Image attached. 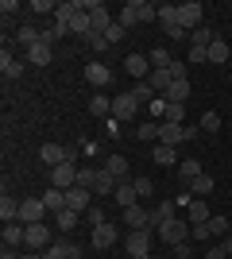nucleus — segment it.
Wrapping results in <instances>:
<instances>
[{
	"mask_svg": "<svg viewBox=\"0 0 232 259\" xmlns=\"http://www.w3.org/2000/svg\"><path fill=\"white\" fill-rule=\"evenodd\" d=\"M112 197H116V201H120L124 209H128V205H135V197H140V194H135V182H120Z\"/></svg>",
	"mask_w": 232,
	"mask_h": 259,
	"instance_id": "nucleus-30",
	"label": "nucleus"
},
{
	"mask_svg": "<svg viewBox=\"0 0 232 259\" xmlns=\"http://www.w3.org/2000/svg\"><path fill=\"white\" fill-rule=\"evenodd\" d=\"M198 136V128H186V124H163L159 120V143L163 147H178L182 140H194Z\"/></svg>",
	"mask_w": 232,
	"mask_h": 259,
	"instance_id": "nucleus-1",
	"label": "nucleus"
},
{
	"mask_svg": "<svg viewBox=\"0 0 232 259\" xmlns=\"http://www.w3.org/2000/svg\"><path fill=\"white\" fill-rule=\"evenodd\" d=\"M89 201H93V190H85V186H74V190H66V209H74V213H85Z\"/></svg>",
	"mask_w": 232,
	"mask_h": 259,
	"instance_id": "nucleus-12",
	"label": "nucleus"
},
{
	"mask_svg": "<svg viewBox=\"0 0 232 259\" xmlns=\"http://www.w3.org/2000/svg\"><path fill=\"white\" fill-rule=\"evenodd\" d=\"M43 205L51 209V213H62V209H66V190H58V186H51V190L43 194Z\"/></svg>",
	"mask_w": 232,
	"mask_h": 259,
	"instance_id": "nucleus-20",
	"label": "nucleus"
},
{
	"mask_svg": "<svg viewBox=\"0 0 232 259\" xmlns=\"http://www.w3.org/2000/svg\"><path fill=\"white\" fill-rule=\"evenodd\" d=\"M85 217H89V225H93V228H97V225H105V213H101V209H93V205L85 209Z\"/></svg>",
	"mask_w": 232,
	"mask_h": 259,
	"instance_id": "nucleus-53",
	"label": "nucleus"
},
{
	"mask_svg": "<svg viewBox=\"0 0 232 259\" xmlns=\"http://www.w3.org/2000/svg\"><path fill=\"white\" fill-rule=\"evenodd\" d=\"M51 186H58V190H74V186H77V166H74V162L51 166Z\"/></svg>",
	"mask_w": 232,
	"mask_h": 259,
	"instance_id": "nucleus-8",
	"label": "nucleus"
},
{
	"mask_svg": "<svg viewBox=\"0 0 232 259\" xmlns=\"http://www.w3.org/2000/svg\"><path fill=\"white\" fill-rule=\"evenodd\" d=\"M201 132H221V116H217V112H205V116H201Z\"/></svg>",
	"mask_w": 232,
	"mask_h": 259,
	"instance_id": "nucleus-48",
	"label": "nucleus"
},
{
	"mask_svg": "<svg viewBox=\"0 0 232 259\" xmlns=\"http://www.w3.org/2000/svg\"><path fill=\"white\" fill-rule=\"evenodd\" d=\"M205 228H209V236H221L224 228H228V217H209V221H205Z\"/></svg>",
	"mask_w": 232,
	"mask_h": 259,
	"instance_id": "nucleus-43",
	"label": "nucleus"
},
{
	"mask_svg": "<svg viewBox=\"0 0 232 259\" xmlns=\"http://www.w3.org/2000/svg\"><path fill=\"white\" fill-rule=\"evenodd\" d=\"M27 58H31L35 66H51V58H55V51H51V43H47V39H39V43H35L31 51H27Z\"/></svg>",
	"mask_w": 232,
	"mask_h": 259,
	"instance_id": "nucleus-19",
	"label": "nucleus"
},
{
	"mask_svg": "<svg viewBox=\"0 0 232 259\" xmlns=\"http://www.w3.org/2000/svg\"><path fill=\"white\" fill-rule=\"evenodd\" d=\"M163 108H166V97H155V101H151V112H155V120H163Z\"/></svg>",
	"mask_w": 232,
	"mask_h": 259,
	"instance_id": "nucleus-54",
	"label": "nucleus"
},
{
	"mask_svg": "<svg viewBox=\"0 0 232 259\" xmlns=\"http://www.w3.org/2000/svg\"><path fill=\"white\" fill-rule=\"evenodd\" d=\"M124 228H128V232L151 228V213H147V209H140V205H128V209H124Z\"/></svg>",
	"mask_w": 232,
	"mask_h": 259,
	"instance_id": "nucleus-10",
	"label": "nucleus"
},
{
	"mask_svg": "<svg viewBox=\"0 0 232 259\" xmlns=\"http://www.w3.org/2000/svg\"><path fill=\"white\" fill-rule=\"evenodd\" d=\"M124 66H128V74L140 77V81H147V77H151V58H147V54H128V58H124Z\"/></svg>",
	"mask_w": 232,
	"mask_h": 259,
	"instance_id": "nucleus-13",
	"label": "nucleus"
},
{
	"mask_svg": "<svg viewBox=\"0 0 232 259\" xmlns=\"http://www.w3.org/2000/svg\"><path fill=\"white\" fill-rule=\"evenodd\" d=\"M213 39H217V35H213V27H198V31H190V47H205V51H209Z\"/></svg>",
	"mask_w": 232,
	"mask_h": 259,
	"instance_id": "nucleus-34",
	"label": "nucleus"
},
{
	"mask_svg": "<svg viewBox=\"0 0 232 259\" xmlns=\"http://www.w3.org/2000/svg\"><path fill=\"white\" fill-rule=\"evenodd\" d=\"M66 259H81V251H77L74 244H70V255H66Z\"/></svg>",
	"mask_w": 232,
	"mask_h": 259,
	"instance_id": "nucleus-57",
	"label": "nucleus"
},
{
	"mask_svg": "<svg viewBox=\"0 0 232 259\" xmlns=\"http://www.w3.org/2000/svg\"><path fill=\"white\" fill-rule=\"evenodd\" d=\"M198 174H205L201 170V162H194V159H186V162H178V178H182V182H194V178H198Z\"/></svg>",
	"mask_w": 232,
	"mask_h": 259,
	"instance_id": "nucleus-31",
	"label": "nucleus"
},
{
	"mask_svg": "<svg viewBox=\"0 0 232 259\" xmlns=\"http://www.w3.org/2000/svg\"><path fill=\"white\" fill-rule=\"evenodd\" d=\"M147 81H151V89L159 93V97H166V89L174 85V74H170V70H151V77H147Z\"/></svg>",
	"mask_w": 232,
	"mask_h": 259,
	"instance_id": "nucleus-18",
	"label": "nucleus"
},
{
	"mask_svg": "<svg viewBox=\"0 0 232 259\" xmlns=\"http://www.w3.org/2000/svg\"><path fill=\"white\" fill-rule=\"evenodd\" d=\"M116 236H120V232H116V225H109V221H105V225L93 228V248H97V251L112 248V244H116Z\"/></svg>",
	"mask_w": 232,
	"mask_h": 259,
	"instance_id": "nucleus-14",
	"label": "nucleus"
},
{
	"mask_svg": "<svg viewBox=\"0 0 232 259\" xmlns=\"http://www.w3.org/2000/svg\"><path fill=\"white\" fill-rule=\"evenodd\" d=\"M23 259H43V255H39V251H31V255H23Z\"/></svg>",
	"mask_w": 232,
	"mask_h": 259,
	"instance_id": "nucleus-58",
	"label": "nucleus"
},
{
	"mask_svg": "<svg viewBox=\"0 0 232 259\" xmlns=\"http://www.w3.org/2000/svg\"><path fill=\"white\" fill-rule=\"evenodd\" d=\"M124 35H128V31H124V27H120V23H112V27H109V31H105V43H124Z\"/></svg>",
	"mask_w": 232,
	"mask_h": 259,
	"instance_id": "nucleus-49",
	"label": "nucleus"
},
{
	"mask_svg": "<svg viewBox=\"0 0 232 259\" xmlns=\"http://www.w3.org/2000/svg\"><path fill=\"white\" fill-rule=\"evenodd\" d=\"M155 232H159V236H163V244H170V248H178V244H186V236H190V225L186 221H166V225H159L155 228Z\"/></svg>",
	"mask_w": 232,
	"mask_h": 259,
	"instance_id": "nucleus-3",
	"label": "nucleus"
},
{
	"mask_svg": "<svg viewBox=\"0 0 232 259\" xmlns=\"http://www.w3.org/2000/svg\"><path fill=\"white\" fill-rule=\"evenodd\" d=\"M205 8H201L198 0H186V4H178V23L186 27V31H198V27H205Z\"/></svg>",
	"mask_w": 232,
	"mask_h": 259,
	"instance_id": "nucleus-2",
	"label": "nucleus"
},
{
	"mask_svg": "<svg viewBox=\"0 0 232 259\" xmlns=\"http://www.w3.org/2000/svg\"><path fill=\"white\" fill-rule=\"evenodd\" d=\"M39 39H43V31H35V27H20V31H16V43H23L27 51H31Z\"/></svg>",
	"mask_w": 232,
	"mask_h": 259,
	"instance_id": "nucleus-36",
	"label": "nucleus"
},
{
	"mask_svg": "<svg viewBox=\"0 0 232 259\" xmlns=\"http://www.w3.org/2000/svg\"><path fill=\"white\" fill-rule=\"evenodd\" d=\"M81 43H85V47H93V51H109V43H105V35H101V31H89L85 39H81Z\"/></svg>",
	"mask_w": 232,
	"mask_h": 259,
	"instance_id": "nucleus-45",
	"label": "nucleus"
},
{
	"mask_svg": "<svg viewBox=\"0 0 232 259\" xmlns=\"http://www.w3.org/2000/svg\"><path fill=\"white\" fill-rule=\"evenodd\" d=\"M166 101H174V105H186V101H190V77H182V81H174V85L166 89Z\"/></svg>",
	"mask_w": 232,
	"mask_h": 259,
	"instance_id": "nucleus-27",
	"label": "nucleus"
},
{
	"mask_svg": "<svg viewBox=\"0 0 232 259\" xmlns=\"http://www.w3.org/2000/svg\"><path fill=\"white\" fill-rule=\"evenodd\" d=\"M85 81H89V85H93V89L101 93V89H105V85L112 81V70H109L105 62H89V66H85Z\"/></svg>",
	"mask_w": 232,
	"mask_h": 259,
	"instance_id": "nucleus-9",
	"label": "nucleus"
},
{
	"mask_svg": "<svg viewBox=\"0 0 232 259\" xmlns=\"http://www.w3.org/2000/svg\"><path fill=\"white\" fill-rule=\"evenodd\" d=\"M135 194H140V197H151L155 194V182H151V178H135Z\"/></svg>",
	"mask_w": 232,
	"mask_h": 259,
	"instance_id": "nucleus-50",
	"label": "nucleus"
},
{
	"mask_svg": "<svg viewBox=\"0 0 232 259\" xmlns=\"http://www.w3.org/2000/svg\"><path fill=\"white\" fill-rule=\"evenodd\" d=\"M105 170H109L112 178H116V182H128V159H124V155H109Z\"/></svg>",
	"mask_w": 232,
	"mask_h": 259,
	"instance_id": "nucleus-21",
	"label": "nucleus"
},
{
	"mask_svg": "<svg viewBox=\"0 0 232 259\" xmlns=\"http://www.w3.org/2000/svg\"><path fill=\"white\" fill-rule=\"evenodd\" d=\"M0 221H4V225H12V221H20V201H16V197H0Z\"/></svg>",
	"mask_w": 232,
	"mask_h": 259,
	"instance_id": "nucleus-23",
	"label": "nucleus"
},
{
	"mask_svg": "<svg viewBox=\"0 0 232 259\" xmlns=\"http://www.w3.org/2000/svg\"><path fill=\"white\" fill-rule=\"evenodd\" d=\"M190 259H194V255H190Z\"/></svg>",
	"mask_w": 232,
	"mask_h": 259,
	"instance_id": "nucleus-60",
	"label": "nucleus"
},
{
	"mask_svg": "<svg viewBox=\"0 0 232 259\" xmlns=\"http://www.w3.org/2000/svg\"><path fill=\"white\" fill-rule=\"evenodd\" d=\"M116 23H120L124 31H132V27H135V23H140V20H135V12L128 8V4H124V12H120V16H116Z\"/></svg>",
	"mask_w": 232,
	"mask_h": 259,
	"instance_id": "nucleus-44",
	"label": "nucleus"
},
{
	"mask_svg": "<svg viewBox=\"0 0 232 259\" xmlns=\"http://www.w3.org/2000/svg\"><path fill=\"white\" fill-rule=\"evenodd\" d=\"M66 35H70V27H66V23H51V27H47V31H43V39H47V43H55V39H66Z\"/></svg>",
	"mask_w": 232,
	"mask_h": 259,
	"instance_id": "nucleus-41",
	"label": "nucleus"
},
{
	"mask_svg": "<svg viewBox=\"0 0 232 259\" xmlns=\"http://www.w3.org/2000/svg\"><path fill=\"white\" fill-rule=\"evenodd\" d=\"M128 93H132V97L140 101V105H151V101L159 97V93H155V89H151V81H135V85L128 89Z\"/></svg>",
	"mask_w": 232,
	"mask_h": 259,
	"instance_id": "nucleus-29",
	"label": "nucleus"
},
{
	"mask_svg": "<svg viewBox=\"0 0 232 259\" xmlns=\"http://www.w3.org/2000/svg\"><path fill=\"white\" fill-rule=\"evenodd\" d=\"M128 8L135 12V20H140V23L159 20V8H155V4H147V0H128Z\"/></svg>",
	"mask_w": 232,
	"mask_h": 259,
	"instance_id": "nucleus-17",
	"label": "nucleus"
},
{
	"mask_svg": "<svg viewBox=\"0 0 232 259\" xmlns=\"http://www.w3.org/2000/svg\"><path fill=\"white\" fill-rule=\"evenodd\" d=\"M159 23H163V27H174L178 23V4H159Z\"/></svg>",
	"mask_w": 232,
	"mask_h": 259,
	"instance_id": "nucleus-38",
	"label": "nucleus"
},
{
	"mask_svg": "<svg viewBox=\"0 0 232 259\" xmlns=\"http://www.w3.org/2000/svg\"><path fill=\"white\" fill-rule=\"evenodd\" d=\"M66 255H70V244H51L43 251V259H66Z\"/></svg>",
	"mask_w": 232,
	"mask_h": 259,
	"instance_id": "nucleus-47",
	"label": "nucleus"
},
{
	"mask_svg": "<svg viewBox=\"0 0 232 259\" xmlns=\"http://www.w3.org/2000/svg\"><path fill=\"white\" fill-rule=\"evenodd\" d=\"M135 140H159V120H147V124H140V128H135Z\"/></svg>",
	"mask_w": 232,
	"mask_h": 259,
	"instance_id": "nucleus-39",
	"label": "nucleus"
},
{
	"mask_svg": "<svg viewBox=\"0 0 232 259\" xmlns=\"http://www.w3.org/2000/svg\"><path fill=\"white\" fill-rule=\"evenodd\" d=\"M39 159H43L47 166H62V162H74V151L62 147V143H43V147H39Z\"/></svg>",
	"mask_w": 232,
	"mask_h": 259,
	"instance_id": "nucleus-7",
	"label": "nucleus"
},
{
	"mask_svg": "<svg viewBox=\"0 0 232 259\" xmlns=\"http://www.w3.org/2000/svg\"><path fill=\"white\" fill-rule=\"evenodd\" d=\"M213 194V178L209 174H198L194 182H190V197H209Z\"/></svg>",
	"mask_w": 232,
	"mask_h": 259,
	"instance_id": "nucleus-28",
	"label": "nucleus"
},
{
	"mask_svg": "<svg viewBox=\"0 0 232 259\" xmlns=\"http://www.w3.org/2000/svg\"><path fill=\"white\" fill-rule=\"evenodd\" d=\"M58 217V228H77V213L74 209H62V213H55Z\"/></svg>",
	"mask_w": 232,
	"mask_h": 259,
	"instance_id": "nucleus-46",
	"label": "nucleus"
},
{
	"mask_svg": "<svg viewBox=\"0 0 232 259\" xmlns=\"http://www.w3.org/2000/svg\"><path fill=\"white\" fill-rule=\"evenodd\" d=\"M144 259H151V255H144Z\"/></svg>",
	"mask_w": 232,
	"mask_h": 259,
	"instance_id": "nucleus-59",
	"label": "nucleus"
},
{
	"mask_svg": "<svg viewBox=\"0 0 232 259\" xmlns=\"http://www.w3.org/2000/svg\"><path fill=\"white\" fill-rule=\"evenodd\" d=\"M23 232H27V225H20V221L4 225V248H16V244H23Z\"/></svg>",
	"mask_w": 232,
	"mask_h": 259,
	"instance_id": "nucleus-26",
	"label": "nucleus"
},
{
	"mask_svg": "<svg viewBox=\"0 0 232 259\" xmlns=\"http://www.w3.org/2000/svg\"><path fill=\"white\" fill-rule=\"evenodd\" d=\"M155 162H159V166H174L178 162L174 147H163V143H159V147H155Z\"/></svg>",
	"mask_w": 232,
	"mask_h": 259,
	"instance_id": "nucleus-40",
	"label": "nucleus"
},
{
	"mask_svg": "<svg viewBox=\"0 0 232 259\" xmlns=\"http://www.w3.org/2000/svg\"><path fill=\"white\" fill-rule=\"evenodd\" d=\"M209 221V205L205 197H190V225H205Z\"/></svg>",
	"mask_w": 232,
	"mask_h": 259,
	"instance_id": "nucleus-22",
	"label": "nucleus"
},
{
	"mask_svg": "<svg viewBox=\"0 0 232 259\" xmlns=\"http://www.w3.org/2000/svg\"><path fill=\"white\" fill-rule=\"evenodd\" d=\"M0 74L8 77V81H12V77H20L23 74V62H20V58H12V54L4 51V54H0Z\"/></svg>",
	"mask_w": 232,
	"mask_h": 259,
	"instance_id": "nucleus-24",
	"label": "nucleus"
},
{
	"mask_svg": "<svg viewBox=\"0 0 232 259\" xmlns=\"http://www.w3.org/2000/svg\"><path fill=\"white\" fill-rule=\"evenodd\" d=\"M166 221H174V201H163V205L151 213V225H166Z\"/></svg>",
	"mask_w": 232,
	"mask_h": 259,
	"instance_id": "nucleus-37",
	"label": "nucleus"
},
{
	"mask_svg": "<svg viewBox=\"0 0 232 259\" xmlns=\"http://www.w3.org/2000/svg\"><path fill=\"white\" fill-rule=\"evenodd\" d=\"M51 209L43 205V197H23L20 201V225H39Z\"/></svg>",
	"mask_w": 232,
	"mask_h": 259,
	"instance_id": "nucleus-4",
	"label": "nucleus"
},
{
	"mask_svg": "<svg viewBox=\"0 0 232 259\" xmlns=\"http://www.w3.org/2000/svg\"><path fill=\"white\" fill-rule=\"evenodd\" d=\"M93 182H97V170H89V166H77V186L93 190Z\"/></svg>",
	"mask_w": 232,
	"mask_h": 259,
	"instance_id": "nucleus-42",
	"label": "nucleus"
},
{
	"mask_svg": "<svg viewBox=\"0 0 232 259\" xmlns=\"http://www.w3.org/2000/svg\"><path fill=\"white\" fill-rule=\"evenodd\" d=\"M89 116H112V101L105 93H93L89 97Z\"/></svg>",
	"mask_w": 232,
	"mask_h": 259,
	"instance_id": "nucleus-25",
	"label": "nucleus"
},
{
	"mask_svg": "<svg viewBox=\"0 0 232 259\" xmlns=\"http://www.w3.org/2000/svg\"><path fill=\"white\" fill-rule=\"evenodd\" d=\"M224 255H228V251H224V244H217V248H209L201 259H224Z\"/></svg>",
	"mask_w": 232,
	"mask_h": 259,
	"instance_id": "nucleus-55",
	"label": "nucleus"
},
{
	"mask_svg": "<svg viewBox=\"0 0 232 259\" xmlns=\"http://www.w3.org/2000/svg\"><path fill=\"white\" fill-rule=\"evenodd\" d=\"M228 43H224V39H213V47H209V62H217V66H224L228 62Z\"/></svg>",
	"mask_w": 232,
	"mask_h": 259,
	"instance_id": "nucleus-35",
	"label": "nucleus"
},
{
	"mask_svg": "<svg viewBox=\"0 0 232 259\" xmlns=\"http://www.w3.org/2000/svg\"><path fill=\"white\" fill-rule=\"evenodd\" d=\"M151 236H155V228H140V232H128V255H132V259L151 255Z\"/></svg>",
	"mask_w": 232,
	"mask_h": 259,
	"instance_id": "nucleus-5",
	"label": "nucleus"
},
{
	"mask_svg": "<svg viewBox=\"0 0 232 259\" xmlns=\"http://www.w3.org/2000/svg\"><path fill=\"white\" fill-rule=\"evenodd\" d=\"M31 8L39 12V16H47V12H51V16H55V12H58V4H55V0H35Z\"/></svg>",
	"mask_w": 232,
	"mask_h": 259,
	"instance_id": "nucleus-52",
	"label": "nucleus"
},
{
	"mask_svg": "<svg viewBox=\"0 0 232 259\" xmlns=\"http://www.w3.org/2000/svg\"><path fill=\"white\" fill-rule=\"evenodd\" d=\"M198 62H209V51L205 47H190V66H198Z\"/></svg>",
	"mask_w": 232,
	"mask_h": 259,
	"instance_id": "nucleus-51",
	"label": "nucleus"
},
{
	"mask_svg": "<svg viewBox=\"0 0 232 259\" xmlns=\"http://www.w3.org/2000/svg\"><path fill=\"white\" fill-rule=\"evenodd\" d=\"M116 186H120V182L101 166V170H97V182H93V194H97V197H109V194H116Z\"/></svg>",
	"mask_w": 232,
	"mask_h": 259,
	"instance_id": "nucleus-16",
	"label": "nucleus"
},
{
	"mask_svg": "<svg viewBox=\"0 0 232 259\" xmlns=\"http://www.w3.org/2000/svg\"><path fill=\"white\" fill-rule=\"evenodd\" d=\"M135 108H140V101L132 93H120V97H112V120H132Z\"/></svg>",
	"mask_w": 232,
	"mask_h": 259,
	"instance_id": "nucleus-11",
	"label": "nucleus"
},
{
	"mask_svg": "<svg viewBox=\"0 0 232 259\" xmlns=\"http://www.w3.org/2000/svg\"><path fill=\"white\" fill-rule=\"evenodd\" d=\"M0 259H23V255H16L12 248H4V251H0Z\"/></svg>",
	"mask_w": 232,
	"mask_h": 259,
	"instance_id": "nucleus-56",
	"label": "nucleus"
},
{
	"mask_svg": "<svg viewBox=\"0 0 232 259\" xmlns=\"http://www.w3.org/2000/svg\"><path fill=\"white\" fill-rule=\"evenodd\" d=\"M182 120H186V105L166 101V108H163V124H182Z\"/></svg>",
	"mask_w": 232,
	"mask_h": 259,
	"instance_id": "nucleus-32",
	"label": "nucleus"
},
{
	"mask_svg": "<svg viewBox=\"0 0 232 259\" xmlns=\"http://www.w3.org/2000/svg\"><path fill=\"white\" fill-rule=\"evenodd\" d=\"M23 244H27L31 251H47V248H51V228H47L43 221H39V225H27V232H23Z\"/></svg>",
	"mask_w": 232,
	"mask_h": 259,
	"instance_id": "nucleus-6",
	"label": "nucleus"
},
{
	"mask_svg": "<svg viewBox=\"0 0 232 259\" xmlns=\"http://www.w3.org/2000/svg\"><path fill=\"white\" fill-rule=\"evenodd\" d=\"M147 58H151V66H155V70H170V66H174V58H170V51H166V47H155V51L147 54Z\"/></svg>",
	"mask_w": 232,
	"mask_h": 259,
	"instance_id": "nucleus-33",
	"label": "nucleus"
},
{
	"mask_svg": "<svg viewBox=\"0 0 232 259\" xmlns=\"http://www.w3.org/2000/svg\"><path fill=\"white\" fill-rule=\"evenodd\" d=\"M70 35H81V39H85L89 31H93V20H89V12L85 8H74V16H70Z\"/></svg>",
	"mask_w": 232,
	"mask_h": 259,
	"instance_id": "nucleus-15",
	"label": "nucleus"
}]
</instances>
